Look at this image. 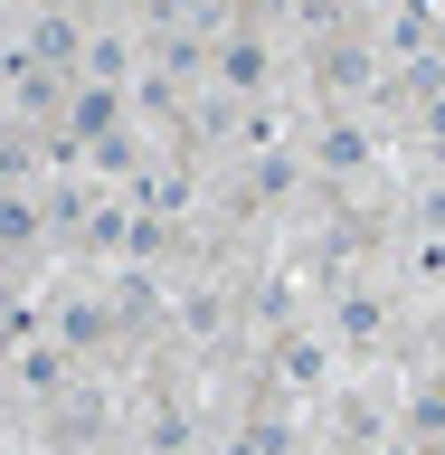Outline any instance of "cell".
I'll return each instance as SVG.
<instances>
[{
    "label": "cell",
    "mask_w": 445,
    "mask_h": 455,
    "mask_svg": "<svg viewBox=\"0 0 445 455\" xmlns=\"http://www.w3.org/2000/svg\"><path fill=\"white\" fill-rule=\"evenodd\" d=\"M266 67H275V57L256 48V38H227V48H219V76L237 85V95H256V85H266Z\"/></svg>",
    "instance_id": "cell-1"
},
{
    "label": "cell",
    "mask_w": 445,
    "mask_h": 455,
    "mask_svg": "<svg viewBox=\"0 0 445 455\" xmlns=\"http://www.w3.org/2000/svg\"><path fill=\"white\" fill-rule=\"evenodd\" d=\"M361 162H370V133H361V124H341V133L322 142V171H361Z\"/></svg>",
    "instance_id": "cell-2"
}]
</instances>
